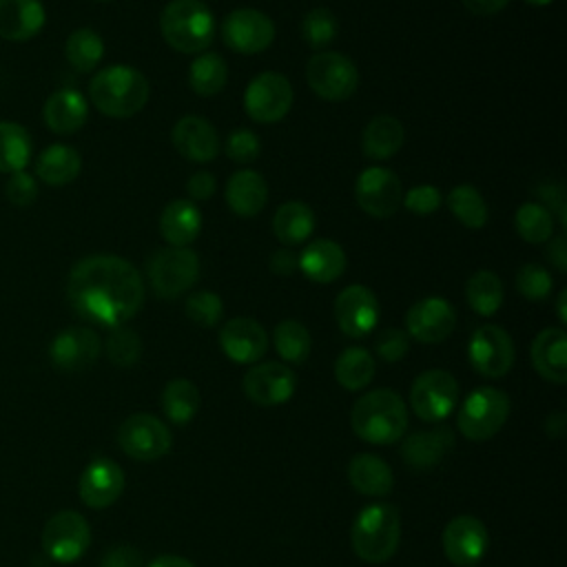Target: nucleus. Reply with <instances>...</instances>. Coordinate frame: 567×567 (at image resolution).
<instances>
[{
  "instance_id": "obj_1",
  "label": "nucleus",
  "mask_w": 567,
  "mask_h": 567,
  "mask_svg": "<svg viewBox=\"0 0 567 567\" xmlns=\"http://www.w3.org/2000/svg\"><path fill=\"white\" fill-rule=\"evenodd\" d=\"M66 299L75 315L111 330L140 312L144 281L140 270L120 255H89L71 268Z\"/></svg>"
},
{
  "instance_id": "obj_2",
  "label": "nucleus",
  "mask_w": 567,
  "mask_h": 567,
  "mask_svg": "<svg viewBox=\"0 0 567 567\" xmlns=\"http://www.w3.org/2000/svg\"><path fill=\"white\" fill-rule=\"evenodd\" d=\"M350 425L352 432L365 443H396L408 430L405 401L390 388L370 390L354 401L350 412Z\"/></svg>"
},
{
  "instance_id": "obj_3",
  "label": "nucleus",
  "mask_w": 567,
  "mask_h": 567,
  "mask_svg": "<svg viewBox=\"0 0 567 567\" xmlns=\"http://www.w3.org/2000/svg\"><path fill=\"white\" fill-rule=\"evenodd\" d=\"M148 80L142 71L126 64H113L97 71L89 84V97L93 106L115 120L133 117L148 102Z\"/></svg>"
},
{
  "instance_id": "obj_4",
  "label": "nucleus",
  "mask_w": 567,
  "mask_h": 567,
  "mask_svg": "<svg viewBox=\"0 0 567 567\" xmlns=\"http://www.w3.org/2000/svg\"><path fill=\"white\" fill-rule=\"evenodd\" d=\"M401 540V514L392 503H372L363 507L350 529L354 554L372 565L390 560Z\"/></svg>"
},
{
  "instance_id": "obj_5",
  "label": "nucleus",
  "mask_w": 567,
  "mask_h": 567,
  "mask_svg": "<svg viewBox=\"0 0 567 567\" xmlns=\"http://www.w3.org/2000/svg\"><path fill=\"white\" fill-rule=\"evenodd\" d=\"M166 44L179 53H202L215 38V16L202 0H171L159 16Z\"/></svg>"
},
{
  "instance_id": "obj_6",
  "label": "nucleus",
  "mask_w": 567,
  "mask_h": 567,
  "mask_svg": "<svg viewBox=\"0 0 567 567\" xmlns=\"http://www.w3.org/2000/svg\"><path fill=\"white\" fill-rule=\"evenodd\" d=\"M509 416V396L503 390L483 385L472 390L458 410V430L467 441H489Z\"/></svg>"
},
{
  "instance_id": "obj_7",
  "label": "nucleus",
  "mask_w": 567,
  "mask_h": 567,
  "mask_svg": "<svg viewBox=\"0 0 567 567\" xmlns=\"http://www.w3.org/2000/svg\"><path fill=\"white\" fill-rule=\"evenodd\" d=\"M199 279V257L195 250L168 246L148 259V281L157 297L175 299L188 292Z\"/></svg>"
},
{
  "instance_id": "obj_8",
  "label": "nucleus",
  "mask_w": 567,
  "mask_h": 567,
  "mask_svg": "<svg viewBox=\"0 0 567 567\" xmlns=\"http://www.w3.org/2000/svg\"><path fill=\"white\" fill-rule=\"evenodd\" d=\"M308 86L326 102H343L359 86L357 64L339 51H319L306 64Z\"/></svg>"
},
{
  "instance_id": "obj_9",
  "label": "nucleus",
  "mask_w": 567,
  "mask_h": 567,
  "mask_svg": "<svg viewBox=\"0 0 567 567\" xmlns=\"http://www.w3.org/2000/svg\"><path fill=\"white\" fill-rule=\"evenodd\" d=\"M458 403L456 379L441 368L421 372L410 388V408L421 421L439 423L452 414Z\"/></svg>"
},
{
  "instance_id": "obj_10",
  "label": "nucleus",
  "mask_w": 567,
  "mask_h": 567,
  "mask_svg": "<svg viewBox=\"0 0 567 567\" xmlns=\"http://www.w3.org/2000/svg\"><path fill=\"white\" fill-rule=\"evenodd\" d=\"M292 84L284 73L264 71L257 73L244 91V109L250 120L259 124H272L288 115L292 106Z\"/></svg>"
},
{
  "instance_id": "obj_11",
  "label": "nucleus",
  "mask_w": 567,
  "mask_h": 567,
  "mask_svg": "<svg viewBox=\"0 0 567 567\" xmlns=\"http://www.w3.org/2000/svg\"><path fill=\"white\" fill-rule=\"evenodd\" d=\"M91 545V527L75 509H62L53 514L42 529L44 554L62 565L75 563Z\"/></svg>"
},
{
  "instance_id": "obj_12",
  "label": "nucleus",
  "mask_w": 567,
  "mask_h": 567,
  "mask_svg": "<svg viewBox=\"0 0 567 567\" xmlns=\"http://www.w3.org/2000/svg\"><path fill=\"white\" fill-rule=\"evenodd\" d=\"M171 430L148 412H135L117 430L120 450L133 461H157L171 450Z\"/></svg>"
},
{
  "instance_id": "obj_13",
  "label": "nucleus",
  "mask_w": 567,
  "mask_h": 567,
  "mask_svg": "<svg viewBox=\"0 0 567 567\" xmlns=\"http://www.w3.org/2000/svg\"><path fill=\"white\" fill-rule=\"evenodd\" d=\"M467 357L478 374L487 379H498L512 370L516 350L507 330L494 323H485L474 330L467 346Z\"/></svg>"
},
{
  "instance_id": "obj_14",
  "label": "nucleus",
  "mask_w": 567,
  "mask_h": 567,
  "mask_svg": "<svg viewBox=\"0 0 567 567\" xmlns=\"http://www.w3.org/2000/svg\"><path fill=\"white\" fill-rule=\"evenodd\" d=\"M221 38L226 47L237 53H261L275 40V22L259 9L239 7L224 18Z\"/></svg>"
},
{
  "instance_id": "obj_15",
  "label": "nucleus",
  "mask_w": 567,
  "mask_h": 567,
  "mask_svg": "<svg viewBox=\"0 0 567 567\" xmlns=\"http://www.w3.org/2000/svg\"><path fill=\"white\" fill-rule=\"evenodd\" d=\"M241 390L255 405L275 408L292 399L297 390V374L286 363L264 361L244 374Z\"/></svg>"
},
{
  "instance_id": "obj_16",
  "label": "nucleus",
  "mask_w": 567,
  "mask_h": 567,
  "mask_svg": "<svg viewBox=\"0 0 567 567\" xmlns=\"http://www.w3.org/2000/svg\"><path fill=\"white\" fill-rule=\"evenodd\" d=\"M354 197L363 213L385 219L394 215L403 199L401 179L383 166H370L365 168L354 184Z\"/></svg>"
},
{
  "instance_id": "obj_17",
  "label": "nucleus",
  "mask_w": 567,
  "mask_h": 567,
  "mask_svg": "<svg viewBox=\"0 0 567 567\" xmlns=\"http://www.w3.org/2000/svg\"><path fill=\"white\" fill-rule=\"evenodd\" d=\"M443 551L447 560L456 567H472L478 565L489 547L487 527L483 520L470 514L454 516L441 536Z\"/></svg>"
},
{
  "instance_id": "obj_18",
  "label": "nucleus",
  "mask_w": 567,
  "mask_h": 567,
  "mask_svg": "<svg viewBox=\"0 0 567 567\" xmlns=\"http://www.w3.org/2000/svg\"><path fill=\"white\" fill-rule=\"evenodd\" d=\"M334 319L346 337H368L379 321L377 295L363 284L346 286L334 299Z\"/></svg>"
},
{
  "instance_id": "obj_19",
  "label": "nucleus",
  "mask_w": 567,
  "mask_h": 567,
  "mask_svg": "<svg viewBox=\"0 0 567 567\" xmlns=\"http://www.w3.org/2000/svg\"><path fill=\"white\" fill-rule=\"evenodd\" d=\"M100 350L102 341L93 328L69 326L53 337L49 359L62 372H82L95 363Z\"/></svg>"
},
{
  "instance_id": "obj_20",
  "label": "nucleus",
  "mask_w": 567,
  "mask_h": 567,
  "mask_svg": "<svg viewBox=\"0 0 567 567\" xmlns=\"http://www.w3.org/2000/svg\"><path fill=\"white\" fill-rule=\"evenodd\" d=\"M456 326V310L443 297H425L405 312L408 337L421 343L445 341Z\"/></svg>"
},
{
  "instance_id": "obj_21",
  "label": "nucleus",
  "mask_w": 567,
  "mask_h": 567,
  "mask_svg": "<svg viewBox=\"0 0 567 567\" xmlns=\"http://www.w3.org/2000/svg\"><path fill=\"white\" fill-rule=\"evenodd\" d=\"M124 489V470L113 458H93L80 474L78 492L86 507L104 509L113 505Z\"/></svg>"
},
{
  "instance_id": "obj_22",
  "label": "nucleus",
  "mask_w": 567,
  "mask_h": 567,
  "mask_svg": "<svg viewBox=\"0 0 567 567\" xmlns=\"http://www.w3.org/2000/svg\"><path fill=\"white\" fill-rule=\"evenodd\" d=\"M219 346L235 363H255L268 350L266 328L250 317L228 319L219 330Z\"/></svg>"
},
{
  "instance_id": "obj_23",
  "label": "nucleus",
  "mask_w": 567,
  "mask_h": 567,
  "mask_svg": "<svg viewBox=\"0 0 567 567\" xmlns=\"http://www.w3.org/2000/svg\"><path fill=\"white\" fill-rule=\"evenodd\" d=\"M173 146L190 162H210L219 153V135L215 126L199 115H184L175 122L171 133Z\"/></svg>"
},
{
  "instance_id": "obj_24",
  "label": "nucleus",
  "mask_w": 567,
  "mask_h": 567,
  "mask_svg": "<svg viewBox=\"0 0 567 567\" xmlns=\"http://www.w3.org/2000/svg\"><path fill=\"white\" fill-rule=\"evenodd\" d=\"M454 443V432L445 425L412 432L401 443V456L414 470H432L452 452Z\"/></svg>"
},
{
  "instance_id": "obj_25",
  "label": "nucleus",
  "mask_w": 567,
  "mask_h": 567,
  "mask_svg": "<svg viewBox=\"0 0 567 567\" xmlns=\"http://www.w3.org/2000/svg\"><path fill=\"white\" fill-rule=\"evenodd\" d=\"M534 370L549 383L563 385L567 381V334L563 328L540 330L529 348Z\"/></svg>"
},
{
  "instance_id": "obj_26",
  "label": "nucleus",
  "mask_w": 567,
  "mask_h": 567,
  "mask_svg": "<svg viewBox=\"0 0 567 567\" xmlns=\"http://www.w3.org/2000/svg\"><path fill=\"white\" fill-rule=\"evenodd\" d=\"M47 22L40 0H0V38L9 42H27L35 38Z\"/></svg>"
},
{
  "instance_id": "obj_27",
  "label": "nucleus",
  "mask_w": 567,
  "mask_h": 567,
  "mask_svg": "<svg viewBox=\"0 0 567 567\" xmlns=\"http://www.w3.org/2000/svg\"><path fill=\"white\" fill-rule=\"evenodd\" d=\"M89 104L86 97L75 89H58L53 91L44 106L42 120L55 135H71L86 124Z\"/></svg>"
},
{
  "instance_id": "obj_28",
  "label": "nucleus",
  "mask_w": 567,
  "mask_h": 567,
  "mask_svg": "<svg viewBox=\"0 0 567 567\" xmlns=\"http://www.w3.org/2000/svg\"><path fill=\"white\" fill-rule=\"evenodd\" d=\"M301 272L315 284L337 281L346 270V252L332 239L310 241L301 255H297Z\"/></svg>"
},
{
  "instance_id": "obj_29",
  "label": "nucleus",
  "mask_w": 567,
  "mask_h": 567,
  "mask_svg": "<svg viewBox=\"0 0 567 567\" xmlns=\"http://www.w3.org/2000/svg\"><path fill=\"white\" fill-rule=\"evenodd\" d=\"M266 202H268V186L257 171L241 168L228 177L226 204L235 215L252 217L261 213Z\"/></svg>"
},
{
  "instance_id": "obj_30",
  "label": "nucleus",
  "mask_w": 567,
  "mask_h": 567,
  "mask_svg": "<svg viewBox=\"0 0 567 567\" xmlns=\"http://www.w3.org/2000/svg\"><path fill=\"white\" fill-rule=\"evenodd\" d=\"M348 481L363 496H388L394 487L392 467L377 454H354L348 463Z\"/></svg>"
},
{
  "instance_id": "obj_31",
  "label": "nucleus",
  "mask_w": 567,
  "mask_h": 567,
  "mask_svg": "<svg viewBox=\"0 0 567 567\" xmlns=\"http://www.w3.org/2000/svg\"><path fill=\"white\" fill-rule=\"evenodd\" d=\"M202 230V213L190 199H173L159 215V233L171 246L186 248Z\"/></svg>"
},
{
  "instance_id": "obj_32",
  "label": "nucleus",
  "mask_w": 567,
  "mask_h": 567,
  "mask_svg": "<svg viewBox=\"0 0 567 567\" xmlns=\"http://www.w3.org/2000/svg\"><path fill=\"white\" fill-rule=\"evenodd\" d=\"M405 142V128L394 115L372 117L361 135L363 155L370 159H390L401 151Z\"/></svg>"
},
{
  "instance_id": "obj_33",
  "label": "nucleus",
  "mask_w": 567,
  "mask_h": 567,
  "mask_svg": "<svg viewBox=\"0 0 567 567\" xmlns=\"http://www.w3.org/2000/svg\"><path fill=\"white\" fill-rule=\"evenodd\" d=\"M82 171L80 153L69 144H51L35 159V175L47 186H66Z\"/></svg>"
},
{
  "instance_id": "obj_34",
  "label": "nucleus",
  "mask_w": 567,
  "mask_h": 567,
  "mask_svg": "<svg viewBox=\"0 0 567 567\" xmlns=\"http://www.w3.org/2000/svg\"><path fill=\"white\" fill-rule=\"evenodd\" d=\"M272 230L281 244H303L315 233V213L308 204L290 199L275 210Z\"/></svg>"
},
{
  "instance_id": "obj_35",
  "label": "nucleus",
  "mask_w": 567,
  "mask_h": 567,
  "mask_svg": "<svg viewBox=\"0 0 567 567\" xmlns=\"http://www.w3.org/2000/svg\"><path fill=\"white\" fill-rule=\"evenodd\" d=\"M374 370H377L374 357L370 354V350L361 346L346 348L334 361V379L343 390H350V392H357L370 385V381L374 379Z\"/></svg>"
},
{
  "instance_id": "obj_36",
  "label": "nucleus",
  "mask_w": 567,
  "mask_h": 567,
  "mask_svg": "<svg viewBox=\"0 0 567 567\" xmlns=\"http://www.w3.org/2000/svg\"><path fill=\"white\" fill-rule=\"evenodd\" d=\"M33 151L29 131L18 122H0V173L24 171Z\"/></svg>"
},
{
  "instance_id": "obj_37",
  "label": "nucleus",
  "mask_w": 567,
  "mask_h": 567,
  "mask_svg": "<svg viewBox=\"0 0 567 567\" xmlns=\"http://www.w3.org/2000/svg\"><path fill=\"white\" fill-rule=\"evenodd\" d=\"M166 419L175 425H186L199 410V390L188 379H173L166 383L159 396Z\"/></svg>"
},
{
  "instance_id": "obj_38",
  "label": "nucleus",
  "mask_w": 567,
  "mask_h": 567,
  "mask_svg": "<svg viewBox=\"0 0 567 567\" xmlns=\"http://www.w3.org/2000/svg\"><path fill=\"white\" fill-rule=\"evenodd\" d=\"M228 80V64L219 53H202L188 66V84L202 97L217 95Z\"/></svg>"
},
{
  "instance_id": "obj_39",
  "label": "nucleus",
  "mask_w": 567,
  "mask_h": 567,
  "mask_svg": "<svg viewBox=\"0 0 567 567\" xmlns=\"http://www.w3.org/2000/svg\"><path fill=\"white\" fill-rule=\"evenodd\" d=\"M64 58L78 73L93 71L104 58L102 35L89 27L75 29L64 42Z\"/></svg>"
},
{
  "instance_id": "obj_40",
  "label": "nucleus",
  "mask_w": 567,
  "mask_h": 567,
  "mask_svg": "<svg viewBox=\"0 0 567 567\" xmlns=\"http://www.w3.org/2000/svg\"><path fill=\"white\" fill-rule=\"evenodd\" d=\"M465 299L481 317H492L503 303V281L492 270H476L465 284Z\"/></svg>"
},
{
  "instance_id": "obj_41",
  "label": "nucleus",
  "mask_w": 567,
  "mask_h": 567,
  "mask_svg": "<svg viewBox=\"0 0 567 567\" xmlns=\"http://www.w3.org/2000/svg\"><path fill=\"white\" fill-rule=\"evenodd\" d=\"M277 354L288 363H303L312 350V337L308 328L297 319H284L272 332Z\"/></svg>"
},
{
  "instance_id": "obj_42",
  "label": "nucleus",
  "mask_w": 567,
  "mask_h": 567,
  "mask_svg": "<svg viewBox=\"0 0 567 567\" xmlns=\"http://www.w3.org/2000/svg\"><path fill=\"white\" fill-rule=\"evenodd\" d=\"M450 213L467 228H483L487 224V204L472 184H458L447 193Z\"/></svg>"
},
{
  "instance_id": "obj_43",
  "label": "nucleus",
  "mask_w": 567,
  "mask_h": 567,
  "mask_svg": "<svg viewBox=\"0 0 567 567\" xmlns=\"http://www.w3.org/2000/svg\"><path fill=\"white\" fill-rule=\"evenodd\" d=\"M514 226L527 244H545L554 237V215L536 202H525L516 210Z\"/></svg>"
},
{
  "instance_id": "obj_44",
  "label": "nucleus",
  "mask_w": 567,
  "mask_h": 567,
  "mask_svg": "<svg viewBox=\"0 0 567 567\" xmlns=\"http://www.w3.org/2000/svg\"><path fill=\"white\" fill-rule=\"evenodd\" d=\"M106 357L117 368H131L142 357V339L133 328H111L106 337Z\"/></svg>"
},
{
  "instance_id": "obj_45",
  "label": "nucleus",
  "mask_w": 567,
  "mask_h": 567,
  "mask_svg": "<svg viewBox=\"0 0 567 567\" xmlns=\"http://www.w3.org/2000/svg\"><path fill=\"white\" fill-rule=\"evenodd\" d=\"M339 24L337 18L330 9L326 7H315L310 9L303 20H301V38L306 40L308 47L312 49H323L337 38Z\"/></svg>"
},
{
  "instance_id": "obj_46",
  "label": "nucleus",
  "mask_w": 567,
  "mask_h": 567,
  "mask_svg": "<svg viewBox=\"0 0 567 567\" xmlns=\"http://www.w3.org/2000/svg\"><path fill=\"white\" fill-rule=\"evenodd\" d=\"M186 315L193 323L202 328H213L224 317V301L217 292H210V290L193 292L186 299Z\"/></svg>"
},
{
  "instance_id": "obj_47",
  "label": "nucleus",
  "mask_w": 567,
  "mask_h": 567,
  "mask_svg": "<svg viewBox=\"0 0 567 567\" xmlns=\"http://www.w3.org/2000/svg\"><path fill=\"white\" fill-rule=\"evenodd\" d=\"M554 279L540 264H525L516 272V290L529 301H543L549 297Z\"/></svg>"
},
{
  "instance_id": "obj_48",
  "label": "nucleus",
  "mask_w": 567,
  "mask_h": 567,
  "mask_svg": "<svg viewBox=\"0 0 567 567\" xmlns=\"http://www.w3.org/2000/svg\"><path fill=\"white\" fill-rule=\"evenodd\" d=\"M226 155L237 164H250L261 153V140L250 128H235L224 144Z\"/></svg>"
},
{
  "instance_id": "obj_49",
  "label": "nucleus",
  "mask_w": 567,
  "mask_h": 567,
  "mask_svg": "<svg viewBox=\"0 0 567 567\" xmlns=\"http://www.w3.org/2000/svg\"><path fill=\"white\" fill-rule=\"evenodd\" d=\"M4 197L18 206V208H27L38 199V182L31 173L27 171H18L11 173L7 184H4Z\"/></svg>"
},
{
  "instance_id": "obj_50",
  "label": "nucleus",
  "mask_w": 567,
  "mask_h": 567,
  "mask_svg": "<svg viewBox=\"0 0 567 567\" xmlns=\"http://www.w3.org/2000/svg\"><path fill=\"white\" fill-rule=\"evenodd\" d=\"M374 350H377V354H379L383 361L396 363V361H401V359L408 354V350H410V337H408V332L401 330V328H385V330L377 337Z\"/></svg>"
},
{
  "instance_id": "obj_51",
  "label": "nucleus",
  "mask_w": 567,
  "mask_h": 567,
  "mask_svg": "<svg viewBox=\"0 0 567 567\" xmlns=\"http://www.w3.org/2000/svg\"><path fill=\"white\" fill-rule=\"evenodd\" d=\"M441 199H443V195H441V190H439L436 186H432V184H419V186H412V188L403 195L401 204H403L410 213H414V215H430V213H434V210L441 206Z\"/></svg>"
},
{
  "instance_id": "obj_52",
  "label": "nucleus",
  "mask_w": 567,
  "mask_h": 567,
  "mask_svg": "<svg viewBox=\"0 0 567 567\" xmlns=\"http://www.w3.org/2000/svg\"><path fill=\"white\" fill-rule=\"evenodd\" d=\"M142 554L133 545H115L104 551L100 567H142Z\"/></svg>"
},
{
  "instance_id": "obj_53",
  "label": "nucleus",
  "mask_w": 567,
  "mask_h": 567,
  "mask_svg": "<svg viewBox=\"0 0 567 567\" xmlns=\"http://www.w3.org/2000/svg\"><path fill=\"white\" fill-rule=\"evenodd\" d=\"M538 195L543 199V206L558 217V221L565 226V188L560 182H547L538 188Z\"/></svg>"
},
{
  "instance_id": "obj_54",
  "label": "nucleus",
  "mask_w": 567,
  "mask_h": 567,
  "mask_svg": "<svg viewBox=\"0 0 567 567\" xmlns=\"http://www.w3.org/2000/svg\"><path fill=\"white\" fill-rule=\"evenodd\" d=\"M215 175H210L208 171H197L188 177L186 193L190 195V199H208L215 193Z\"/></svg>"
},
{
  "instance_id": "obj_55",
  "label": "nucleus",
  "mask_w": 567,
  "mask_h": 567,
  "mask_svg": "<svg viewBox=\"0 0 567 567\" xmlns=\"http://www.w3.org/2000/svg\"><path fill=\"white\" fill-rule=\"evenodd\" d=\"M270 270L277 275V277H290L295 275V270L299 268V261H297V255L288 248H279L272 252L270 261H268Z\"/></svg>"
},
{
  "instance_id": "obj_56",
  "label": "nucleus",
  "mask_w": 567,
  "mask_h": 567,
  "mask_svg": "<svg viewBox=\"0 0 567 567\" xmlns=\"http://www.w3.org/2000/svg\"><path fill=\"white\" fill-rule=\"evenodd\" d=\"M547 257L556 266V270H560V272L567 270V241H565V233H558L554 239H549Z\"/></svg>"
},
{
  "instance_id": "obj_57",
  "label": "nucleus",
  "mask_w": 567,
  "mask_h": 567,
  "mask_svg": "<svg viewBox=\"0 0 567 567\" xmlns=\"http://www.w3.org/2000/svg\"><path fill=\"white\" fill-rule=\"evenodd\" d=\"M461 2L474 16H496L507 7L509 0H461Z\"/></svg>"
},
{
  "instance_id": "obj_58",
  "label": "nucleus",
  "mask_w": 567,
  "mask_h": 567,
  "mask_svg": "<svg viewBox=\"0 0 567 567\" xmlns=\"http://www.w3.org/2000/svg\"><path fill=\"white\" fill-rule=\"evenodd\" d=\"M146 567H195L188 558L184 556H175V554H164V556H157L153 558Z\"/></svg>"
},
{
  "instance_id": "obj_59",
  "label": "nucleus",
  "mask_w": 567,
  "mask_h": 567,
  "mask_svg": "<svg viewBox=\"0 0 567 567\" xmlns=\"http://www.w3.org/2000/svg\"><path fill=\"white\" fill-rule=\"evenodd\" d=\"M565 301H567V288H563V290H560V295H558V303H556V310H558V319H560V323H567Z\"/></svg>"
},
{
  "instance_id": "obj_60",
  "label": "nucleus",
  "mask_w": 567,
  "mask_h": 567,
  "mask_svg": "<svg viewBox=\"0 0 567 567\" xmlns=\"http://www.w3.org/2000/svg\"><path fill=\"white\" fill-rule=\"evenodd\" d=\"M527 4H534V7H547V4H551L554 0H525Z\"/></svg>"
},
{
  "instance_id": "obj_61",
  "label": "nucleus",
  "mask_w": 567,
  "mask_h": 567,
  "mask_svg": "<svg viewBox=\"0 0 567 567\" xmlns=\"http://www.w3.org/2000/svg\"><path fill=\"white\" fill-rule=\"evenodd\" d=\"M472 567H478V565H472Z\"/></svg>"
},
{
  "instance_id": "obj_62",
  "label": "nucleus",
  "mask_w": 567,
  "mask_h": 567,
  "mask_svg": "<svg viewBox=\"0 0 567 567\" xmlns=\"http://www.w3.org/2000/svg\"><path fill=\"white\" fill-rule=\"evenodd\" d=\"M100 2H106V0H100Z\"/></svg>"
}]
</instances>
